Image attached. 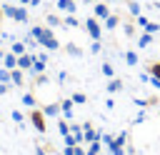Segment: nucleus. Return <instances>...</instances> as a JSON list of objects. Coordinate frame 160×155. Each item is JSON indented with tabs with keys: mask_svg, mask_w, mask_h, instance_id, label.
Here are the masks:
<instances>
[{
	"mask_svg": "<svg viewBox=\"0 0 160 155\" xmlns=\"http://www.w3.org/2000/svg\"><path fill=\"white\" fill-rule=\"evenodd\" d=\"M110 2H118V0H110Z\"/></svg>",
	"mask_w": 160,
	"mask_h": 155,
	"instance_id": "58836bf2",
	"label": "nucleus"
},
{
	"mask_svg": "<svg viewBox=\"0 0 160 155\" xmlns=\"http://www.w3.org/2000/svg\"><path fill=\"white\" fill-rule=\"evenodd\" d=\"M70 98H72V102H78V105H82V102H85V100H88V98H85V95H82V92H72V95H70Z\"/></svg>",
	"mask_w": 160,
	"mask_h": 155,
	"instance_id": "cd10ccee",
	"label": "nucleus"
},
{
	"mask_svg": "<svg viewBox=\"0 0 160 155\" xmlns=\"http://www.w3.org/2000/svg\"><path fill=\"white\" fill-rule=\"evenodd\" d=\"M128 12H130L132 18H138V15H140V2H138V0H128Z\"/></svg>",
	"mask_w": 160,
	"mask_h": 155,
	"instance_id": "2eb2a0df",
	"label": "nucleus"
},
{
	"mask_svg": "<svg viewBox=\"0 0 160 155\" xmlns=\"http://www.w3.org/2000/svg\"><path fill=\"white\" fill-rule=\"evenodd\" d=\"M148 72H150L152 78H158V80H160V60H155V62H150V65H148Z\"/></svg>",
	"mask_w": 160,
	"mask_h": 155,
	"instance_id": "412c9836",
	"label": "nucleus"
},
{
	"mask_svg": "<svg viewBox=\"0 0 160 155\" xmlns=\"http://www.w3.org/2000/svg\"><path fill=\"white\" fill-rule=\"evenodd\" d=\"M10 118H12L15 122H22V120H25V115H22L20 110H12V112H10Z\"/></svg>",
	"mask_w": 160,
	"mask_h": 155,
	"instance_id": "c85d7f7f",
	"label": "nucleus"
},
{
	"mask_svg": "<svg viewBox=\"0 0 160 155\" xmlns=\"http://www.w3.org/2000/svg\"><path fill=\"white\" fill-rule=\"evenodd\" d=\"M85 30H88V35L92 38V40H100V22H98V18H88L85 20Z\"/></svg>",
	"mask_w": 160,
	"mask_h": 155,
	"instance_id": "20e7f679",
	"label": "nucleus"
},
{
	"mask_svg": "<svg viewBox=\"0 0 160 155\" xmlns=\"http://www.w3.org/2000/svg\"><path fill=\"white\" fill-rule=\"evenodd\" d=\"M65 50H68L70 55H75V58H80V55H82V50H80L75 42H68V45H65Z\"/></svg>",
	"mask_w": 160,
	"mask_h": 155,
	"instance_id": "5701e85b",
	"label": "nucleus"
},
{
	"mask_svg": "<svg viewBox=\"0 0 160 155\" xmlns=\"http://www.w3.org/2000/svg\"><path fill=\"white\" fill-rule=\"evenodd\" d=\"M35 150H38V155H48V152H45V148H40V145H38Z\"/></svg>",
	"mask_w": 160,
	"mask_h": 155,
	"instance_id": "f704fd0d",
	"label": "nucleus"
},
{
	"mask_svg": "<svg viewBox=\"0 0 160 155\" xmlns=\"http://www.w3.org/2000/svg\"><path fill=\"white\" fill-rule=\"evenodd\" d=\"M75 155H85V150H82L80 145H75Z\"/></svg>",
	"mask_w": 160,
	"mask_h": 155,
	"instance_id": "72a5a7b5",
	"label": "nucleus"
},
{
	"mask_svg": "<svg viewBox=\"0 0 160 155\" xmlns=\"http://www.w3.org/2000/svg\"><path fill=\"white\" fill-rule=\"evenodd\" d=\"M30 35L42 45V48H48V50H58L60 48V42H58V38H55V32L50 30V28H42V25H32L30 28Z\"/></svg>",
	"mask_w": 160,
	"mask_h": 155,
	"instance_id": "f257e3e1",
	"label": "nucleus"
},
{
	"mask_svg": "<svg viewBox=\"0 0 160 155\" xmlns=\"http://www.w3.org/2000/svg\"><path fill=\"white\" fill-rule=\"evenodd\" d=\"M90 52H100V40H92V45H90Z\"/></svg>",
	"mask_w": 160,
	"mask_h": 155,
	"instance_id": "473e14b6",
	"label": "nucleus"
},
{
	"mask_svg": "<svg viewBox=\"0 0 160 155\" xmlns=\"http://www.w3.org/2000/svg\"><path fill=\"white\" fill-rule=\"evenodd\" d=\"M45 22H48V28H58V25H62V18H58V15L48 12V15H45Z\"/></svg>",
	"mask_w": 160,
	"mask_h": 155,
	"instance_id": "4468645a",
	"label": "nucleus"
},
{
	"mask_svg": "<svg viewBox=\"0 0 160 155\" xmlns=\"http://www.w3.org/2000/svg\"><path fill=\"white\" fill-rule=\"evenodd\" d=\"M2 62H5L8 70H12V68H18V55L15 52H8V55H2Z\"/></svg>",
	"mask_w": 160,
	"mask_h": 155,
	"instance_id": "9b49d317",
	"label": "nucleus"
},
{
	"mask_svg": "<svg viewBox=\"0 0 160 155\" xmlns=\"http://www.w3.org/2000/svg\"><path fill=\"white\" fill-rule=\"evenodd\" d=\"M102 135L90 125V122H82V140H88V142H95V140H100Z\"/></svg>",
	"mask_w": 160,
	"mask_h": 155,
	"instance_id": "39448f33",
	"label": "nucleus"
},
{
	"mask_svg": "<svg viewBox=\"0 0 160 155\" xmlns=\"http://www.w3.org/2000/svg\"><path fill=\"white\" fill-rule=\"evenodd\" d=\"M28 118H30V122H32V128H35L38 132H45V130H48V125H45V112H42V110H38V108H30Z\"/></svg>",
	"mask_w": 160,
	"mask_h": 155,
	"instance_id": "7ed1b4c3",
	"label": "nucleus"
},
{
	"mask_svg": "<svg viewBox=\"0 0 160 155\" xmlns=\"http://www.w3.org/2000/svg\"><path fill=\"white\" fill-rule=\"evenodd\" d=\"M150 42H152V32H148V30H145V32L138 38V45H140V48H148Z\"/></svg>",
	"mask_w": 160,
	"mask_h": 155,
	"instance_id": "f3484780",
	"label": "nucleus"
},
{
	"mask_svg": "<svg viewBox=\"0 0 160 155\" xmlns=\"http://www.w3.org/2000/svg\"><path fill=\"white\" fill-rule=\"evenodd\" d=\"M85 2H98V0H85Z\"/></svg>",
	"mask_w": 160,
	"mask_h": 155,
	"instance_id": "4c0bfd02",
	"label": "nucleus"
},
{
	"mask_svg": "<svg viewBox=\"0 0 160 155\" xmlns=\"http://www.w3.org/2000/svg\"><path fill=\"white\" fill-rule=\"evenodd\" d=\"M35 102H38V95H35V92H25V95H22V105L35 108Z\"/></svg>",
	"mask_w": 160,
	"mask_h": 155,
	"instance_id": "6ab92c4d",
	"label": "nucleus"
},
{
	"mask_svg": "<svg viewBox=\"0 0 160 155\" xmlns=\"http://www.w3.org/2000/svg\"><path fill=\"white\" fill-rule=\"evenodd\" d=\"M42 0H30V8H35V5H40Z\"/></svg>",
	"mask_w": 160,
	"mask_h": 155,
	"instance_id": "c9c22d12",
	"label": "nucleus"
},
{
	"mask_svg": "<svg viewBox=\"0 0 160 155\" xmlns=\"http://www.w3.org/2000/svg\"><path fill=\"white\" fill-rule=\"evenodd\" d=\"M30 72H32V75H40V72H45V60H42V58H35V62H32Z\"/></svg>",
	"mask_w": 160,
	"mask_h": 155,
	"instance_id": "ddd939ff",
	"label": "nucleus"
},
{
	"mask_svg": "<svg viewBox=\"0 0 160 155\" xmlns=\"http://www.w3.org/2000/svg\"><path fill=\"white\" fill-rule=\"evenodd\" d=\"M62 25H68V28H78V25H80V20H78L72 12H68V18H62Z\"/></svg>",
	"mask_w": 160,
	"mask_h": 155,
	"instance_id": "aec40b11",
	"label": "nucleus"
},
{
	"mask_svg": "<svg viewBox=\"0 0 160 155\" xmlns=\"http://www.w3.org/2000/svg\"><path fill=\"white\" fill-rule=\"evenodd\" d=\"M58 130H60V135H68V132H70V125H68V120H58Z\"/></svg>",
	"mask_w": 160,
	"mask_h": 155,
	"instance_id": "a878e982",
	"label": "nucleus"
},
{
	"mask_svg": "<svg viewBox=\"0 0 160 155\" xmlns=\"http://www.w3.org/2000/svg\"><path fill=\"white\" fill-rule=\"evenodd\" d=\"M125 62H128V65H138V52L128 50V52H125Z\"/></svg>",
	"mask_w": 160,
	"mask_h": 155,
	"instance_id": "b1692460",
	"label": "nucleus"
},
{
	"mask_svg": "<svg viewBox=\"0 0 160 155\" xmlns=\"http://www.w3.org/2000/svg\"><path fill=\"white\" fill-rule=\"evenodd\" d=\"M125 35H128V38H132V35H135V25H132V20H128V22H125Z\"/></svg>",
	"mask_w": 160,
	"mask_h": 155,
	"instance_id": "bb28decb",
	"label": "nucleus"
},
{
	"mask_svg": "<svg viewBox=\"0 0 160 155\" xmlns=\"http://www.w3.org/2000/svg\"><path fill=\"white\" fill-rule=\"evenodd\" d=\"M10 82H12V85H18V88H22V85H25V70L12 68V70H10Z\"/></svg>",
	"mask_w": 160,
	"mask_h": 155,
	"instance_id": "0eeeda50",
	"label": "nucleus"
},
{
	"mask_svg": "<svg viewBox=\"0 0 160 155\" xmlns=\"http://www.w3.org/2000/svg\"><path fill=\"white\" fill-rule=\"evenodd\" d=\"M5 18H12L15 22H28V10L25 5H2Z\"/></svg>",
	"mask_w": 160,
	"mask_h": 155,
	"instance_id": "f03ea898",
	"label": "nucleus"
},
{
	"mask_svg": "<svg viewBox=\"0 0 160 155\" xmlns=\"http://www.w3.org/2000/svg\"><path fill=\"white\" fill-rule=\"evenodd\" d=\"M118 25H120V18L110 12V15L105 18V28H108V30H112V28H118Z\"/></svg>",
	"mask_w": 160,
	"mask_h": 155,
	"instance_id": "dca6fc26",
	"label": "nucleus"
},
{
	"mask_svg": "<svg viewBox=\"0 0 160 155\" xmlns=\"http://www.w3.org/2000/svg\"><path fill=\"white\" fill-rule=\"evenodd\" d=\"M60 115L72 118V98H62L60 100Z\"/></svg>",
	"mask_w": 160,
	"mask_h": 155,
	"instance_id": "6e6552de",
	"label": "nucleus"
},
{
	"mask_svg": "<svg viewBox=\"0 0 160 155\" xmlns=\"http://www.w3.org/2000/svg\"><path fill=\"white\" fill-rule=\"evenodd\" d=\"M135 20H138V25H140V28H145V25H148V22H150V20H148V18H145V15H138V18H135Z\"/></svg>",
	"mask_w": 160,
	"mask_h": 155,
	"instance_id": "2f4dec72",
	"label": "nucleus"
},
{
	"mask_svg": "<svg viewBox=\"0 0 160 155\" xmlns=\"http://www.w3.org/2000/svg\"><path fill=\"white\" fill-rule=\"evenodd\" d=\"M92 12H95V18H102V20H105V18L110 15V8H108L105 2H95V10H92Z\"/></svg>",
	"mask_w": 160,
	"mask_h": 155,
	"instance_id": "9d476101",
	"label": "nucleus"
},
{
	"mask_svg": "<svg viewBox=\"0 0 160 155\" xmlns=\"http://www.w3.org/2000/svg\"><path fill=\"white\" fill-rule=\"evenodd\" d=\"M58 8H60V10H65V12H75V10H78L75 0H58Z\"/></svg>",
	"mask_w": 160,
	"mask_h": 155,
	"instance_id": "f8f14e48",
	"label": "nucleus"
},
{
	"mask_svg": "<svg viewBox=\"0 0 160 155\" xmlns=\"http://www.w3.org/2000/svg\"><path fill=\"white\" fill-rule=\"evenodd\" d=\"M42 112H45L48 118H55V115H60V100H52V102H48V105L42 108Z\"/></svg>",
	"mask_w": 160,
	"mask_h": 155,
	"instance_id": "1a4fd4ad",
	"label": "nucleus"
},
{
	"mask_svg": "<svg viewBox=\"0 0 160 155\" xmlns=\"http://www.w3.org/2000/svg\"><path fill=\"white\" fill-rule=\"evenodd\" d=\"M0 82H10V70H8V68L0 70Z\"/></svg>",
	"mask_w": 160,
	"mask_h": 155,
	"instance_id": "c756f323",
	"label": "nucleus"
},
{
	"mask_svg": "<svg viewBox=\"0 0 160 155\" xmlns=\"http://www.w3.org/2000/svg\"><path fill=\"white\" fill-rule=\"evenodd\" d=\"M118 90H122V80L110 78V82H108V92H118Z\"/></svg>",
	"mask_w": 160,
	"mask_h": 155,
	"instance_id": "a211bd4d",
	"label": "nucleus"
},
{
	"mask_svg": "<svg viewBox=\"0 0 160 155\" xmlns=\"http://www.w3.org/2000/svg\"><path fill=\"white\" fill-rule=\"evenodd\" d=\"M102 75H105V78H115V68H112L110 62H102Z\"/></svg>",
	"mask_w": 160,
	"mask_h": 155,
	"instance_id": "393cba45",
	"label": "nucleus"
},
{
	"mask_svg": "<svg viewBox=\"0 0 160 155\" xmlns=\"http://www.w3.org/2000/svg\"><path fill=\"white\" fill-rule=\"evenodd\" d=\"M10 52H15V55L28 52V50H25V42H10Z\"/></svg>",
	"mask_w": 160,
	"mask_h": 155,
	"instance_id": "4be33fe9",
	"label": "nucleus"
},
{
	"mask_svg": "<svg viewBox=\"0 0 160 155\" xmlns=\"http://www.w3.org/2000/svg\"><path fill=\"white\" fill-rule=\"evenodd\" d=\"M20 5H30V0H20Z\"/></svg>",
	"mask_w": 160,
	"mask_h": 155,
	"instance_id": "e433bc0d",
	"label": "nucleus"
},
{
	"mask_svg": "<svg viewBox=\"0 0 160 155\" xmlns=\"http://www.w3.org/2000/svg\"><path fill=\"white\" fill-rule=\"evenodd\" d=\"M145 30H148V32H158V30H160V25H158V22H148V25H145Z\"/></svg>",
	"mask_w": 160,
	"mask_h": 155,
	"instance_id": "7c9ffc66",
	"label": "nucleus"
},
{
	"mask_svg": "<svg viewBox=\"0 0 160 155\" xmlns=\"http://www.w3.org/2000/svg\"><path fill=\"white\" fill-rule=\"evenodd\" d=\"M32 62H35V55H32V52H22V55H18V68H20V70H30Z\"/></svg>",
	"mask_w": 160,
	"mask_h": 155,
	"instance_id": "423d86ee",
	"label": "nucleus"
}]
</instances>
